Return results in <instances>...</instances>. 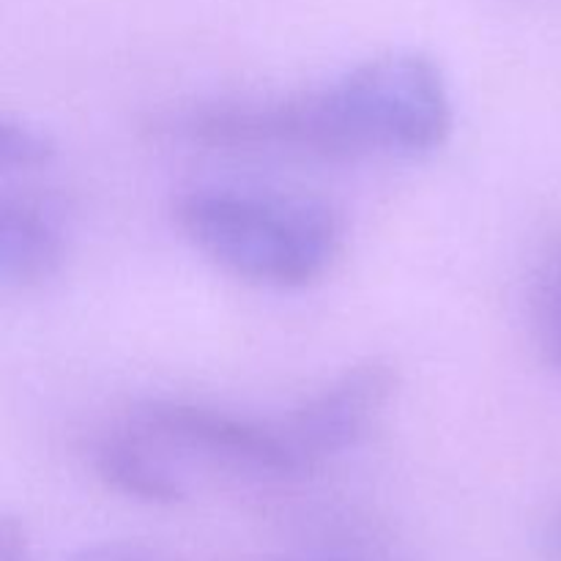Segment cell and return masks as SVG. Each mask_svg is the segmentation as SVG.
<instances>
[{"label": "cell", "mask_w": 561, "mask_h": 561, "mask_svg": "<svg viewBox=\"0 0 561 561\" xmlns=\"http://www.w3.org/2000/svg\"><path fill=\"white\" fill-rule=\"evenodd\" d=\"M526 310L542 359L561 373V236L546 241L531 263Z\"/></svg>", "instance_id": "obj_7"}, {"label": "cell", "mask_w": 561, "mask_h": 561, "mask_svg": "<svg viewBox=\"0 0 561 561\" xmlns=\"http://www.w3.org/2000/svg\"><path fill=\"white\" fill-rule=\"evenodd\" d=\"M69 250L66 217L53 201L31 192L0 195V283L33 288L64 266Z\"/></svg>", "instance_id": "obj_5"}, {"label": "cell", "mask_w": 561, "mask_h": 561, "mask_svg": "<svg viewBox=\"0 0 561 561\" xmlns=\"http://www.w3.org/2000/svg\"><path fill=\"white\" fill-rule=\"evenodd\" d=\"M53 135L38 124H31L16 115L0 118V175H27L49 168L55 162Z\"/></svg>", "instance_id": "obj_8"}, {"label": "cell", "mask_w": 561, "mask_h": 561, "mask_svg": "<svg viewBox=\"0 0 561 561\" xmlns=\"http://www.w3.org/2000/svg\"><path fill=\"white\" fill-rule=\"evenodd\" d=\"M66 561H168L153 548L140 542H96L82 551L71 553Z\"/></svg>", "instance_id": "obj_9"}, {"label": "cell", "mask_w": 561, "mask_h": 561, "mask_svg": "<svg viewBox=\"0 0 561 561\" xmlns=\"http://www.w3.org/2000/svg\"><path fill=\"white\" fill-rule=\"evenodd\" d=\"M175 222L206 261L274 290L318 283L343 252V219L327 201L250 186H195Z\"/></svg>", "instance_id": "obj_2"}, {"label": "cell", "mask_w": 561, "mask_h": 561, "mask_svg": "<svg viewBox=\"0 0 561 561\" xmlns=\"http://www.w3.org/2000/svg\"><path fill=\"white\" fill-rule=\"evenodd\" d=\"M153 129L168 140L225 151L422 159L447 146L455 99L436 58L389 49L301 91L181 104L159 115Z\"/></svg>", "instance_id": "obj_1"}, {"label": "cell", "mask_w": 561, "mask_h": 561, "mask_svg": "<svg viewBox=\"0 0 561 561\" xmlns=\"http://www.w3.org/2000/svg\"><path fill=\"white\" fill-rule=\"evenodd\" d=\"M0 561H31L25 531L11 518H3L0 524Z\"/></svg>", "instance_id": "obj_10"}, {"label": "cell", "mask_w": 561, "mask_h": 561, "mask_svg": "<svg viewBox=\"0 0 561 561\" xmlns=\"http://www.w3.org/2000/svg\"><path fill=\"white\" fill-rule=\"evenodd\" d=\"M288 561H327V559H288Z\"/></svg>", "instance_id": "obj_12"}, {"label": "cell", "mask_w": 561, "mask_h": 561, "mask_svg": "<svg viewBox=\"0 0 561 561\" xmlns=\"http://www.w3.org/2000/svg\"><path fill=\"white\" fill-rule=\"evenodd\" d=\"M91 463L110 491L135 502L170 507L190 496L186 471L124 420L96 438Z\"/></svg>", "instance_id": "obj_6"}, {"label": "cell", "mask_w": 561, "mask_h": 561, "mask_svg": "<svg viewBox=\"0 0 561 561\" xmlns=\"http://www.w3.org/2000/svg\"><path fill=\"white\" fill-rule=\"evenodd\" d=\"M548 553H551V561H561V507L548 524Z\"/></svg>", "instance_id": "obj_11"}, {"label": "cell", "mask_w": 561, "mask_h": 561, "mask_svg": "<svg viewBox=\"0 0 561 561\" xmlns=\"http://www.w3.org/2000/svg\"><path fill=\"white\" fill-rule=\"evenodd\" d=\"M126 425L157 444L173 463H201L247 480L310 477L288 416H252L181 398H151L126 414Z\"/></svg>", "instance_id": "obj_3"}, {"label": "cell", "mask_w": 561, "mask_h": 561, "mask_svg": "<svg viewBox=\"0 0 561 561\" xmlns=\"http://www.w3.org/2000/svg\"><path fill=\"white\" fill-rule=\"evenodd\" d=\"M394 392V367L381 359H367L290 405L285 416L312 474L365 444L387 414Z\"/></svg>", "instance_id": "obj_4"}]
</instances>
